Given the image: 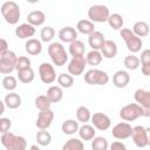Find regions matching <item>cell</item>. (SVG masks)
Segmentation results:
<instances>
[{
	"label": "cell",
	"mask_w": 150,
	"mask_h": 150,
	"mask_svg": "<svg viewBox=\"0 0 150 150\" xmlns=\"http://www.w3.org/2000/svg\"><path fill=\"white\" fill-rule=\"evenodd\" d=\"M69 54L71 56H82L84 55V45L80 40H74L69 43Z\"/></svg>",
	"instance_id": "obj_29"
},
{
	"label": "cell",
	"mask_w": 150,
	"mask_h": 150,
	"mask_svg": "<svg viewBox=\"0 0 150 150\" xmlns=\"http://www.w3.org/2000/svg\"><path fill=\"white\" fill-rule=\"evenodd\" d=\"M101 53L104 57L112 59L117 54V45L112 40H105V42H104V45L101 49Z\"/></svg>",
	"instance_id": "obj_21"
},
{
	"label": "cell",
	"mask_w": 150,
	"mask_h": 150,
	"mask_svg": "<svg viewBox=\"0 0 150 150\" xmlns=\"http://www.w3.org/2000/svg\"><path fill=\"white\" fill-rule=\"evenodd\" d=\"M26 1H28L29 4H36V2H39V0H26Z\"/></svg>",
	"instance_id": "obj_50"
},
{
	"label": "cell",
	"mask_w": 150,
	"mask_h": 150,
	"mask_svg": "<svg viewBox=\"0 0 150 150\" xmlns=\"http://www.w3.org/2000/svg\"><path fill=\"white\" fill-rule=\"evenodd\" d=\"M30 149H32V150H39L40 148H39L38 145H32V146H30Z\"/></svg>",
	"instance_id": "obj_49"
},
{
	"label": "cell",
	"mask_w": 150,
	"mask_h": 150,
	"mask_svg": "<svg viewBox=\"0 0 150 150\" xmlns=\"http://www.w3.org/2000/svg\"><path fill=\"white\" fill-rule=\"evenodd\" d=\"M121 38L124 40L125 45H127V48L129 52L131 53H137L141 50L142 48V39L139 36H137L131 29L129 28H122L121 29Z\"/></svg>",
	"instance_id": "obj_4"
},
{
	"label": "cell",
	"mask_w": 150,
	"mask_h": 150,
	"mask_svg": "<svg viewBox=\"0 0 150 150\" xmlns=\"http://www.w3.org/2000/svg\"><path fill=\"white\" fill-rule=\"evenodd\" d=\"M146 129V137H148V145L150 146V128H145Z\"/></svg>",
	"instance_id": "obj_47"
},
{
	"label": "cell",
	"mask_w": 150,
	"mask_h": 150,
	"mask_svg": "<svg viewBox=\"0 0 150 150\" xmlns=\"http://www.w3.org/2000/svg\"><path fill=\"white\" fill-rule=\"evenodd\" d=\"M141 116H143V108L138 103H129L120 110V117L127 122H132Z\"/></svg>",
	"instance_id": "obj_8"
},
{
	"label": "cell",
	"mask_w": 150,
	"mask_h": 150,
	"mask_svg": "<svg viewBox=\"0 0 150 150\" xmlns=\"http://www.w3.org/2000/svg\"><path fill=\"white\" fill-rule=\"evenodd\" d=\"M48 98L52 101V103H57L62 100L63 97V90H62V87L60 86H52L48 88L47 90V94Z\"/></svg>",
	"instance_id": "obj_23"
},
{
	"label": "cell",
	"mask_w": 150,
	"mask_h": 150,
	"mask_svg": "<svg viewBox=\"0 0 150 150\" xmlns=\"http://www.w3.org/2000/svg\"><path fill=\"white\" fill-rule=\"evenodd\" d=\"M91 123L96 129L104 131V130L109 129V127L111 124V120L108 115H105L103 112H95L94 115H91Z\"/></svg>",
	"instance_id": "obj_14"
},
{
	"label": "cell",
	"mask_w": 150,
	"mask_h": 150,
	"mask_svg": "<svg viewBox=\"0 0 150 150\" xmlns=\"http://www.w3.org/2000/svg\"><path fill=\"white\" fill-rule=\"evenodd\" d=\"M11 127H12V121L9 118H6V117L0 118V131H1V134L9 131Z\"/></svg>",
	"instance_id": "obj_44"
},
{
	"label": "cell",
	"mask_w": 150,
	"mask_h": 150,
	"mask_svg": "<svg viewBox=\"0 0 150 150\" xmlns=\"http://www.w3.org/2000/svg\"><path fill=\"white\" fill-rule=\"evenodd\" d=\"M1 14L7 23L15 25L20 19V8L19 5L14 1H6L1 5Z\"/></svg>",
	"instance_id": "obj_3"
},
{
	"label": "cell",
	"mask_w": 150,
	"mask_h": 150,
	"mask_svg": "<svg viewBox=\"0 0 150 150\" xmlns=\"http://www.w3.org/2000/svg\"><path fill=\"white\" fill-rule=\"evenodd\" d=\"M34 34H35V26L30 25L29 22L21 23L15 28V35L19 39H29L34 36Z\"/></svg>",
	"instance_id": "obj_16"
},
{
	"label": "cell",
	"mask_w": 150,
	"mask_h": 150,
	"mask_svg": "<svg viewBox=\"0 0 150 150\" xmlns=\"http://www.w3.org/2000/svg\"><path fill=\"white\" fill-rule=\"evenodd\" d=\"M110 149H111V150H125L127 148H125V145H124L122 142L116 141V142H114V143L110 145Z\"/></svg>",
	"instance_id": "obj_45"
},
{
	"label": "cell",
	"mask_w": 150,
	"mask_h": 150,
	"mask_svg": "<svg viewBox=\"0 0 150 150\" xmlns=\"http://www.w3.org/2000/svg\"><path fill=\"white\" fill-rule=\"evenodd\" d=\"M76 28L80 33L84 34V35H90L91 33L95 32V25L93 21L90 20H80L76 25Z\"/></svg>",
	"instance_id": "obj_26"
},
{
	"label": "cell",
	"mask_w": 150,
	"mask_h": 150,
	"mask_svg": "<svg viewBox=\"0 0 150 150\" xmlns=\"http://www.w3.org/2000/svg\"><path fill=\"white\" fill-rule=\"evenodd\" d=\"M110 16L109 8L104 5H93L88 9V18L93 22H107Z\"/></svg>",
	"instance_id": "obj_7"
},
{
	"label": "cell",
	"mask_w": 150,
	"mask_h": 150,
	"mask_svg": "<svg viewBox=\"0 0 150 150\" xmlns=\"http://www.w3.org/2000/svg\"><path fill=\"white\" fill-rule=\"evenodd\" d=\"M46 20V15L42 11H33L27 15V21L33 26H41Z\"/></svg>",
	"instance_id": "obj_25"
},
{
	"label": "cell",
	"mask_w": 150,
	"mask_h": 150,
	"mask_svg": "<svg viewBox=\"0 0 150 150\" xmlns=\"http://www.w3.org/2000/svg\"><path fill=\"white\" fill-rule=\"evenodd\" d=\"M107 22L109 23V26H110L112 29H122L123 23H124L123 18H122L118 13L110 14V16H109V19H108Z\"/></svg>",
	"instance_id": "obj_35"
},
{
	"label": "cell",
	"mask_w": 150,
	"mask_h": 150,
	"mask_svg": "<svg viewBox=\"0 0 150 150\" xmlns=\"http://www.w3.org/2000/svg\"><path fill=\"white\" fill-rule=\"evenodd\" d=\"M39 76L43 83H46V84L53 83L56 80V73H55L54 66L48 62L41 63L39 66Z\"/></svg>",
	"instance_id": "obj_10"
},
{
	"label": "cell",
	"mask_w": 150,
	"mask_h": 150,
	"mask_svg": "<svg viewBox=\"0 0 150 150\" xmlns=\"http://www.w3.org/2000/svg\"><path fill=\"white\" fill-rule=\"evenodd\" d=\"M132 130H134V128L128 122H121V123H117L112 128L111 134L117 139H125V138L131 137Z\"/></svg>",
	"instance_id": "obj_12"
},
{
	"label": "cell",
	"mask_w": 150,
	"mask_h": 150,
	"mask_svg": "<svg viewBox=\"0 0 150 150\" xmlns=\"http://www.w3.org/2000/svg\"><path fill=\"white\" fill-rule=\"evenodd\" d=\"M105 42V39H104V35L101 33V32H97L95 30L94 33H91L88 38V43L89 46L93 48V49H96V50H101L103 45Z\"/></svg>",
	"instance_id": "obj_18"
},
{
	"label": "cell",
	"mask_w": 150,
	"mask_h": 150,
	"mask_svg": "<svg viewBox=\"0 0 150 150\" xmlns=\"http://www.w3.org/2000/svg\"><path fill=\"white\" fill-rule=\"evenodd\" d=\"M79 128H80L79 122L75 121V120H66L61 125V130L66 135H73L75 132H77Z\"/></svg>",
	"instance_id": "obj_28"
},
{
	"label": "cell",
	"mask_w": 150,
	"mask_h": 150,
	"mask_svg": "<svg viewBox=\"0 0 150 150\" xmlns=\"http://www.w3.org/2000/svg\"><path fill=\"white\" fill-rule=\"evenodd\" d=\"M77 38V32L75 28L68 26V27H63L60 29L59 32V39L62 41V42H67V43H70L73 42L74 40H76Z\"/></svg>",
	"instance_id": "obj_19"
},
{
	"label": "cell",
	"mask_w": 150,
	"mask_h": 150,
	"mask_svg": "<svg viewBox=\"0 0 150 150\" xmlns=\"http://www.w3.org/2000/svg\"><path fill=\"white\" fill-rule=\"evenodd\" d=\"M52 101L48 98L47 95H40L35 98V107L39 110H45V109H50Z\"/></svg>",
	"instance_id": "obj_39"
},
{
	"label": "cell",
	"mask_w": 150,
	"mask_h": 150,
	"mask_svg": "<svg viewBox=\"0 0 150 150\" xmlns=\"http://www.w3.org/2000/svg\"><path fill=\"white\" fill-rule=\"evenodd\" d=\"M130 82V75L125 70H117L112 76V84L116 88H124Z\"/></svg>",
	"instance_id": "obj_17"
},
{
	"label": "cell",
	"mask_w": 150,
	"mask_h": 150,
	"mask_svg": "<svg viewBox=\"0 0 150 150\" xmlns=\"http://www.w3.org/2000/svg\"><path fill=\"white\" fill-rule=\"evenodd\" d=\"M48 54L54 66L62 67L68 61V54L60 42H53L48 47Z\"/></svg>",
	"instance_id": "obj_2"
},
{
	"label": "cell",
	"mask_w": 150,
	"mask_h": 150,
	"mask_svg": "<svg viewBox=\"0 0 150 150\" xmlns=\"http://www.w3.org/2000/svg\"><path fill=\"white\" fill-rule=\"evenodd\" d=\"M102 59H103V55L100 50H96V49H93L90 50L87 56H86V60H87V63L89 66H98L101 62H102Z\"/></svg>",
	"instance_id": "obj_31"
},
{
	"label": "cell",
	"mask_w": 150,
	"mask_h": 150,
	"mask_svg": "<svg viewBox=\"0 0 150 150\" xmlns=\"http://www.w3.org/2000/svg\"><path fill=\"white\" fill-rule=\"evenodd\" d=\"M7 50H8V43H7V41L5 39H1L0 40V54L5 53Z\"/></svg>",
	"instance_id": "obj_46"
},
{
	"label": "cell",
	"mask_w": 150,
	"mask_h": 150,
	"mask_svg": "<svg viewBox=\"0 0 150 150\" xmlns=\"http://www.w3.org/2000/svg\"><path fill=\"white\" fill-rule=\"evenodd\" d=\"M18 56L14 52L7 50L0 54V73L1 74H11L16 66Z\"/></svg>",
	"instance_id": "obj_5"
},
{
	"label": "cell",
	"mask_w": 150,
	"mask_h": 150,
	"mask_svg": "<svg viewBox=\"0 0 150 150\" xmlns=\"http://www.w3.org/2000/svg\"><path fill=\"white\" fill-rule=\"evenodd\" d=\"M132 141L136 146L144 148L148 145V137H146V129L142 125H137L132 130Z\"/></svg>",
	"instance_id": "obj_15"
},
{
	"label": "cell",
	"mask_w": 150,
	"mask_h": 150,
	"mask_svg": "<svg viewBox=\"0 0 150 150\" xmlns=\"http://www.w3.org/2000/svg\"><path fill=\"white\" fill-rule=\"evenodd\" d=\"M79 136L82 141H91L94 137H95V127H91L89 124H83L82 127L79 128Z\"/></svg>",
	"instance_id": "obj_22"
},
{
	"label": "cell",
	"mask_w": 150,
	"mask_h": 150,
	"mask_svg": "<svg viewBox=\"0 0 150 150\" xmlns=\"http://www.w3.org/2000/svg\"><path fill=\"white\" fill-rule=\"evenodd\" d=\"M25 49H26V52H27L29 55H32V56L39 55V54L42 52L41 41L38 40V39H28V41L25 43Z\"/></svg>",
	"instance_id": "obj_20"
},
{
	"label": "cell",
	"mask_w": 150,
	"mask_h": 150,
	"mask_svg": "<svg viewBox=\"0 0 150 150\" xmlns=\"http://www.w3.org/2000/svg\"><path fill=\"white\" fill-rule=\"evenodd\" d=\"M108 141L104 137H94L91 142V148L94 150H107L108 149Z\"/></svg>",
	"instance_id": "obj_42"
},
{
	"label": "cell",
	"mask_w": 150,
	"mask_h": 150,
	"mask_svg": "<svg viewBox=\"0 0 150 150\" xmlns=\"http://www.w3.org/2000/svg\"><path fill=\"white\" fill-rule=\"evenodd\" d=\"M149 30H150V27L149 25L145 22V21H137L134 23V27H132V32L139 36V38H144L149 34Z\"/></svg>",
	"instance_id": "obj_30"
},
{
	"label": "cell",
	"mask_w": 150,
	"mask_h": 150,
	"mask_svg": "<svg viewBox=\"0 0 150 150\" xmlns=\"http://www.w3.org/2000/svg\"><path fill=\"white\" fill-rule=\"evenodd\" d=\"M141 70L145 76H150V49H144L141 53Z\"/></svg>",
	"instance_id": "obj_24"
},
{
	"label": "cell",
	"mask_w": 150,
	"mask_h": 150,
	"mask_svg": "<svg viewBox=\"0 0 150 150\" xmlns=\"http://www.w3.org/2000/svg\"><path fill=\"white\" fill-rule=\"evenodd\" d=\"M1 143L7 150H25L27 148V141L25 137L9 131L1 134Z\"/></svg>",
	"instance_id": "obj_1"
},
{
	"label": "cell",
	"mask_w": 150,
	"mask_h": 150,
	"mask_svg": "<svg viewBox=\"0 0 150 150\" xmlns=\"http://www.w3.org/2000/svg\"><path fill=\"white\" fill-rule=\"evenodd\" d=\"M40 36H41V40L43 42H49L53 40V38L55 36V30L53 27L50 26H47V27H43L40 32Z\"/></svg>",
	"instance_id": "obj_41"
},
{
	"label": "cell",
	"mask_w": 150,
	"mask_h": 150,
	"mask_svg": "<svg viewBox=\"0 0 150 150\" xmlns=\"http://www.w3.org/2000/svg\"><path fill=\"white\" fill-rule=\"evenodd\" d=\"M18 86V82H16V79L12 75H6L4 79H2V87L8 90V91H13Z\"/></svg>",
	"instance_id": "obj_40"
},
{
	"label": "cell",
	"mask_w": 150,
	"mask_h": 150,
	"mask_svg": "<svg viewBox=\"0 0 150 150\" xmlns=\"http://www.w3.org/2000/svg\"><path fill=\"white\" fill-rule=\"evenodd\" d=\"M87 66V60L84 55L82 56H73L68 64V73L73 76H79L84 71V68Z\"/></svg>",
	"instance_id": "obj_11"
},
{
	"label": "cell",
	"mask_w": 150,
	"mask_h": 150,
	"mask_svg": "<svg viewBox=\"0 0 150 150\" xmlns=\"http://www.w3.org/2000/svg\"><path fill=\"white\" fill-rule=\"evenodd\" d=\"M54 120V112L52 109H45V110H40L35 125L39 129H48L52 124Z\"/></svg>",
	"instance_id": "obj_13"
},
{
	"label": "cell",
	"mask_w": 150,
	"mask_h": 150,
	"mask_svg": "<svg viewBox=\"0 0 150 150\" xmlns=\"http://www.w3.org/2000/svg\"><path fill=\"white\" fill-rule=\"evenodd\" d=\"M0 104H1V111H0V114H4V111H5V102H0Z\"/></svg>",
	"instance_id": "obj_48"
},
{
	"label": "cell",
	"mask_w": 150,
	"mask_h": 150,
	"mask_svg": "<svg viewBox=\"0 0 150 150\" xmlns=\"http://www.w3.org/2000/svg\"><path fill=\"white\" fill-rule=\"evenodd\" d=\"M76 118L79 122H82V123H87L91 120V114L89 111V109L84 105H81L77 108L76 110Z\"/></svg>",
	"instance_id": "obj_34"
},
{
	"label": "cell",
	"mask_w": 150,
	"mask_h": 150,
	"mask_svg": "<svg viewBox=\"0 0 150 150\" xmlns=\"http://www.w3.org/2000/svg\"><path fill=\"white\" fill-rule=\"evenodd\" d=\"M139 63H141V60L136 55H132V54L125 56V59H124V66L129 70H136L139 67Z\"/></svg>",
	"instance_id": "obj_38"
},
{
	"label": "cell",
	"mask_w": 150,
	"mask_h": 150,
	"mask_svg": "<svg viewBox=\"0 0 150 150\" xmlns=\"http://www.w3.org/2000/svg\"><path fill=\"white\" fill-rule=\"evenodd\" d=\"M57 83L62 88H70L74 84V77L70 74L62 73V74H60L57 76Z\"/></svg>",
	"instance_id": "obj_37"
},
{
	"label": "cell",
	"mask_w": 150,
	"mask_h": 150,
	"mask_svg": "<svg viewBox=\"0 0 150 150\" xmlns=\"http://www.w3.org/2000/svg\"><path fill=\"white\" fill-rule=\"evenodd\" d=\"M84 81L91 86H104L109 82V75L101 69H90L84 74Z\"/></svg>",
	"instance_id": "obj_6"
},
{
	"label": "cell",
	"mask_w": 150,
	"mask_h": 150,
	"mask_svg": "<svg viewBox=\"0 0 150 150\" xmlns=\"http://www.w3.org/2000/svg\"><path fill=\"white\" fill-rule=\"evenodd\" d=\"M36 142L41 146H47L52 142V135L47 131V129H40L36 134Z\"/></svg>",
	"instance_id": "obj_33"
},
{
	"label": "cell",
	"mask_w": 150,
	"mask_h": 150,
	"mask_svg": "<svg viewBox=\"0 0 150 150\" xmlns=\"http://www.w3.org/2000/svg\"><path fill=\"white\" fill-rule=\"evenodd\" d=\"M136 103L143 108V116L150 117V91L145 89H137L134 94Z\"/></svg>",
	"instance_id": "obj_9"
},
{
	"label": "cell",
	"mask_w": 150,
	"mask_h": 150,
	"mask_svg": "<svg viewBox=\"0 0 150 150\" xmlns=\"http://www.w3.org/2000/svg\"><path fill=\"white\" fill-rule=\"evenodd\" d=\"M30 67V60L27 57V56H19L18 57V61H16V66H15V69L19 71V70H23V69H27Z\"/></svg>",
	"instance_id": "obj_43"
},
{
	"label": "cell",
	"mask_w": 150,
	"mask_h": 150,
	"mask_svg": "<svg viewBox=\"0 0 150 150\" xmlns=\"http://www.w3.org/2000/svg\"><path fill=\"white\" fill-rule=\"evenodd\" d=\"M34 77H35L34 70H33L30 67L27 68V69H23V70H19V71H18V79H19V81L22 82V83L28 84V83L33 82Z\"/></svg>",
	"instance_id": "obj_32"
},
{
	"label": "cell",
	"mask_w": 150,
	"mask_h": 150,
	"mask_svg": "<svg viewBox=\"0 0 150 150\" xmlns=\"http://www.w3.org/2000/svg\"><path fill=\"white\" fill-rule=\"evenodd\" d=\"M4 102L6 103V105H7L9 109H16V108H19V107L21 105V97H20L19 94L11 91L9 94H7V95L5 96Z\"/></svg>",
	"instance_id": "obj_27"
},
{
	"label": "cell",
	"mask_w": 150,
	"mask_h": 150,
	"mask_svg": "<svg viewBox=\"0 0 150 150\" xmlns=\"http://www.w3.org/2000/svg\"><path fill=\"white\" fill-rule=\"evenodd\" d=\"M83 148H84V144L79 138H70L62 146L63 150H82Z\"/></svg>",
	"instance_id": "obj_36"
}]
</instances>
